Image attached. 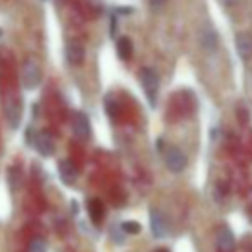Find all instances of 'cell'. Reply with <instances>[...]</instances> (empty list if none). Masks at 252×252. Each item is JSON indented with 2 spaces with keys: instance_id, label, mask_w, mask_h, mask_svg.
<instances>
[{
  "instance_id": "obj_1",
  "label": "cell",
  "mask_w": 252,
  "mask_h": 252,
  "mask_svg": "<svg viewBox=\"0 0 252 252\" xmlns=\"http://www.w3.org/2000/svg\"><path fill=\"white\" fill-rule=\"evenodd\" d=\"M28 143L33 144L34 150L40 153L41 156H52L55 153V143H53L52 136L48 132H36L33 136V132H28Z\"/></svg>"
},
{
  "instance_id": "obj_2",
  "label": "cell",
  "mask_w": 252,
  "mask_h": 252,
  "mask_svg": "<svg viewBox=\"0 0 252 252\" xmlns=\"http://www.w3.org/2000/svg\"><path fill=\"white\" fill-rule=\"evenodd\" d=\"M41 81V70L36 60L30 59L23 65V86L24 90H34Z\"/></svg>"
},
{
  "instance_id": "obj_3",
  "label": "cell",
  "mask_w": 252,
  "mask_h": 252,
  "mask_svg": "<svg viewBox=\"0 0 252 252\" xmlns=\"http://www.w3.org/2000/svg\"><path fill=\"white\" fill-rule=\"evenodd\" d=\"M141 84L144 88V93H146L148 100H150V105L155 106L156 103V93H158V86H159V81H158V74L155 72L153 69H143L141 70Z\"/></svg>"
},
{
  "instance_id": "obj_4",
  "label": "cell",
  "mask_w": 252,
  "mask_h": 252,
  "mask_svg": "<svg viewBox=\"0 0 252 252\" xmlns=\"http://www.w3.org/2000/svg\"><path fill=\"white\" fill-rule=\"evenodd\" d=\"M166 166H168L170 172L173 173H180L184 168L187 166V158L179 148H168L166 151Z\"/></svg>"
},
{
  "instance_id": "obj_5",
  "label": "cell",
  "mask_w": 252,
  "mask_h": 252,
  "mask_svg": "<svg viewBox=\"0 0 252 252\" xmlns=\"http://www.w3.org/2000/svg\"><path fill=\"white\" fill-rule=\"evenodd\" d=\"M150 223H151V232L156 239H165L168 233V226H166V220L158 209L153 208L150 213Z\"/></svg>"
},
{
  "instance_id": "obj_6",
  "label": "cell",
  "mask_w": 252,
  "mask_h": 252,
  "mask_svg": "<svg viewBox=\"0 0 252 252\" xmlns=\"http://www.w3.org/2000/svg\"><path fill=\"white\" fill-rule=\"evenodd\" d=\"M72 130L79 139H90L91 136V126L90 119L83 112H77L72 117Z\"/></svg>"
},
{
  "instance_id": "obj_7",
  "label": "cell",
  "mask_w": 252,
  "mask_h": 252,
  "mask_svg": "<svg viewBox=\"0 0 252 252\" xmlns=\"http://www.w3.org/2000/svg\"><path fill=\"white\" fill-rule=\"evenodd\" d=\"M59 173L62 182L67 184V186H72L77 180V168L70 159H63V161L59 163Z\"/></svg>"
},
{
  "instance_id": "obj_8",
  "label": "cell",
  "mask_w": 252,
  "mask_h": 252,
  "mask_svg": "<svg viewBox=\"0 0 252 252\" xmlns=\"http://www.w3.org/2000/svg\"><path fill=\"white\" fill-rule=\"evenodd\" d=\"M5 119L10 129H17L21 124V105L17 100H9L5 103Z\"/></svg>"
},
{
  "instance_id": "obj_9",
  "label": "cell",
  "mask_w": 252,
  "mask_h": 252,
  "mask_svg": "<svg viewBox=\"0 0 252 252\" xmlns=\"http://www.w3.org/2000/svg\"><path fill=\"white\" fill-rule=\"evenodd\" d=\"M216 246L221 252H233L235 251V239H233L232 230L221 228L216 235Z\"/></svg>"
},
{
  "instance_id": "obj_10",
  "label": "cell",
  "mask_w": 252,
  "mask_h": 252,
  "mask_svg": "<svg viewBox=\"0 0 252 252\" xmlns=\"http://www.w3.org/2000/svg\"><path fill=\"white\" fill-rule=\"evenodd\" d=\"M65 57L69 60V63L77 65L84 60V48L79 41H69L65 47Z\"/></svg>"
},
{
  "instance_id": "obj_11",
  "label": "cell",
  "mask_w": 252,
  "mask_h": 252,
  "mask_svg": "<svg viewBox=\"0 0 252 252\" xmlns=\"http://www.w3.org/2000/svg\"><path fill=\"white\" fill-rule=\"evenodd\" d=\"M235 45H237V50H239V55L242 59H249L252 55V36L247 33H240L237 34L235 38Z\"/></svg>"
},
{
  "instance_id": "obj_12",
  "label": "cell",
  "mask_w": 252,
  "mask_h": 252,
  "mask_svg": "<svg viewBox=\"0 0 252 252\" xmlns=\"http://www.w3.org/2000/svg\"><path fill=\"white\" fill-rule=\"evenodd\" d=\"M201 43L204 47V50L208 52H215L216 47H218V34L213 30L211 26H206L201 33Z\"/></svg>"
},
{
  "instance_id": "obj_13",
  "label": "cell",
  "mask_w": 252,
  "mask_h": 252,
  "mask_svg": "<svg viewBox=\"0 0 252 252\" xmlns=\"http://www.w3.org/2000/svg\"><path fill=\"white\" fill-rule=\"evenodd\" d=\"M88 213H90L91 220L94 223H100L105 215V208H103V202L100 199H91L88 202Z\"/></svg>"
},
{
  "instance_id": "obj_14",
  "label": "cell",
  "mask_w": 252,
  "mask_h": 252,
  "mask_svg": "<svg viewBox=\"0 0 252 252\" xmlns=\"http://www.w3.org/2000/svg\"><path fill=\"white\" fill-rule=\"evenodd\" d=\"M117 52H119V57L124 60H129L130 55H132V43L127 36H122L119 41H117Z\"/></svg>"
},
{
  "instance_id": "obj_15",
  "label": "cell",
  "mask_w": 252,
  "mask_h": 252,
  "mask_svg": "<svg viewBox=\"0 0 252 252\" xmlns=\"http://www.w3.org/2000/svg\"><path fill=\"white\" fill-rule=\"evenodd\" d=\"M7 180H9L10 190H17L19 182H21V172L16 168V166H12V168L9 170V173H7Z\"/></svg>"
},
{
  "instance_id": "obj_16",
  "label": "cell",
  "mask_w": 252,
  "mask_h": 252,
  "mask_svg": "<svg viewBox=\"0 0 252 252\" xmlns=\"http://www.w3.org/2000/svg\"><path fill=\"white\" fill-rule=\"evenodd\" d=\"M105 110L112 119H117V115H119V103L113 100L112 96H106L105 98Z\"/></svg>"
},
{
  "instance_id": "obj_17",
  "label": "cell",
  "mask_w": 252,
  "mask_h": 252,
  "mask_svg": "<svg viewBox=\"0 0 252 252\" xmlns=\"http://www.w3.org/2000/svg\"><path fill=\"white\" fill-rule=\"evenodd\" d=\"M120 228H122V232L127 233V235H137V233L141 232V225L137 221H124L122 225H120Z\"/></svg>"
},
{
  "instance_id": "obj_18",
  "label": "cell",
  "mask_w": 252,
  "mask_h": 252,
  "mask_svg": "<svg viewBox=\"0 0 252 252\" xmlns=\"http://www.w3.org/2000/svg\"><path fill=\"white\" fill-rule=\"evenodd\" d=\"M28 252H47V246L41 239H36L30 244V251Z\"/></svg>"
},
{
  "instance_id": "obj_19",
  "label": "cell",
  "mask_w": 252,
  "mask_h": 252,
  "mask_svg": "<svg viewBox=\"0 0 252 252\" xmlns=\"http://www.w3.org/2000/svg\"><path fill=\"white\" fill-rule=\"evenodd\" d=\"M165 2L166 0H150V5L153 7V9H159Z\"/></svg>"
},
{
  "instance_id": "obj_20",
  "label": "cell",
  "mask_w": 252,
  "mask_h": 252,
  "mask_svg": "<svg viewBox=\"0 0 252 252\" xmlns=\"http://www.w3.org/2000/svg\"><path fill=\"white\" fill-rule=\"evenodd\" d=\"M237 0H223V3H226V5H233Z\"/></svg>"
},
{
  "instance_id": "obj_21",
  "label": "cell",
  "mask_w": 252,
  "mask_h": 252,
  "mask_svg": "<svg viewBox=\"0 0 252 252\" xmlns=\"http://www.w3.org/2000/svg\"><path fill=\"white\" fill-rule=\"evenodd\" d=\"M156 252H168V251H166V249H158Z\"/></svg>"
}]
</instances>
